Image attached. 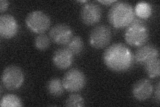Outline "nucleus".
<instances>
[{"label":"nucleus","instance_id":"nucleus-12","mask_svg":"<svg viewBox=\"0 0 160 107\" xmlns=\"http://www.w3.org/2000/svg\"><path fill=\"white\" fill-rule=\"evenodd\" d=\"M52 61L54 66L58 69L66 70L72 66L73 55L66 47L60 48L54 52Z\"/></svg>","mask_w":160,"mask_h":107},{"label":"nucleus","instance_id":"nucleus-19","mask_svg":"<svg viewBox=\"0 0 160 107\" xmlns=\"http://www.w3.org/2000/svg\"><path fill=\"white\" fill-rule=\"evenodd\" d=\"M34 44L37 49L39 50H46L51 44V40L46 34H40L35 38Z\"/></svg>","mask_w":160,"mask_h":107},{"label":"nucleus","instance_id":"nucleus-18","mask_svg":"<svg viewBox=\"0 0 160 107\" xmlns=\"http://www.w3.org/2000/svg\"><path fill=\"white\" fill-rule=\"evenodd\" d=\"M134 11L139 18L146 19L151 16L152 7L148 3L142 2L136 5Z\"/></svg>","mask_w":160,"mask_h":107},{"label":"nucleus","instance_id":"nucleus-10","mask_svg":"<svg viewBox=\"0 0 160 107\" xmlns=\"http://www.w3.org/2000/svg\"><path fill=\"white\" fill-rule=\"evenodd\" d=\"M17 20L10 14H4L0 16V35L2 38L10 39L14 37L18 32Z\"/></svg>","mask_w":160,"mask_h":107},{"label":"nucleus","instance_id":"nucleus-23","mask_svg":"<svg viewBox=\"0 0 160 107\" xmlns=\"http://www.w3.org/2000/svg\"><path fill=\"white\" fill-rule=\"evenodd\" d=\"M99 3H101L102 4L106 5V6H109V5L113 4V3H116V1H109V0H106V1H98Z\"/></svg>","mask_w":160,"mask_h":107},{"label":"nucleus","instance_id":"nucleus-8","mask_svg":"<svg viewBox=\"0 0 160 107\" xmlns=\"http://www.w3.org/2000/svg\"><path fill=\"white\" fill-rule=\"evenodd\" d=\"M49 38L58 45H66L73 37L72 28L66 24H58L49 30Z\"/></svg>","mask_w":160,"mask_h":107},{"label":"nucleus","instance_id":"nucleus-2","mask_svg":"<svg viewBox=\"0 0 160 107\" xmlns=\"http://www.w3.org/2000/svg\"><path fill=\"white\" fill-rule=\"evenodd\" d=\"M135 18L132 6L126 2L114 3L108 12V20L113 27L122 29L127 28Z\"/></svg>","mask_w":160,"mask_h":107},{"label":"nucleus","instance_id":"nucleus-22","mask_svg":"<svg viewBox=\"0 0 160 107\" xmlns=\"http://www.w3.org/2000/svg\"><path fill=\"white\" fill-rule=\"evenodd\" d=\"M155 97H156V99L158 102V103H159V99H160V96H159V83H158L157 87H156V91H155Z\"/></svg>","mask_w":160,"mask_h":107},{"label":"nucleus","instance_id":"nucleus-16","mask_svg":"<svg viewBox=\"0 0 160 107\" xmlns=\"http://www.w3.org/2000/svg\"><path fill=\"white\" fill-rule=\"evenodd\" d=\"M145 70L149 78H156L160 75V62L159 58L153 59L144 64Z\"/></svg>","mask_w":160,"mask_h":107},{"label":"nucleus","instance_id":"nucleus-3","mask_svg":"<svg viewBox=\"0 0 160 107\" xmlns=\"http://www.w3.org/2000/svg\"><path fill=\"white\" fill-rule=\"evenodd\" d=\"M126 42L133 47H140L148 41L149 32L147 25L142 19L134 18L127 27L124 34Z\"/></svg>","mask_w":160,"mask_h":107},{"label":"nucleus","instance_id":"nucleus-6","mask_svg":"<svg viewBox=\"0 0 160 107\" xmlns=\"http://www.w3.org/2000/svg\"><path fill=\"white\" fill-rule=\"evenodd\" d=\"M62 83L65 90L69 93H77L86 86V78L82 70L72 68L65 74Z\"/></svg>","mask_w":160,"mask_h":107},{"label":"nucleus","instance_id":"nucleus-4","mask_svg":"<svg viewBox=\"0 0 160 107\" xmlns=\"http://www.w3.org/2000/svg\"><path fill=\"white\" fill-rule=\"evenodd\" d=\"M28 28L34 33L43 34L51 25L49 16L41 10H36L30 12L26 18Z\"/></svg>","mask_w":160,"mask_h":107},{"label":"nucleus","instance_id":"nucleus-11","mask_svg":"<svg viewBox=\"0 0 160 107\" xmlns=\"http://www.w3.org/2000/svg\"><path fill=\"white\" fill-rule=\"evenodd\" d=\"M153 90V87L151 81L148 78H142L133 84L132 93L136 100L143 101L148 99L152 96Z\"/></svg>","mask_w":160,"mask_h":107},{"label":"nucleus","instance_id":"nucleus-7","mask_svg":"<svg viewBox=\"0 0 160 107\" xmlns=\"http://www.w3.org/2000/svg\"><path fill=\"white\" fill-rule=\"evenodd\" d=\"M112 30L108 25L100 24L94 27L89 35V43L94 48L102 49L112 40Z\"/></svg>","mask_w":160,"mask_h":107},{"label":"nucleus","instance_id":"nucleus-13","mask_svg":"<svg viewBox=\"0 0 160 107\" xmlns=\"http://www.w3.org/2000/svg\"><path fill=\"white\" fill-rule=\"evenodd\" d=\"M158 57L159 50L152 44H146L139 47L134 56L135 60L140 64H145Z\"/></svg>","mask_w":160,"mask_h":107},{"label":"nucleus","instance_id":"nucleus-20","mask_svg":"<svg viewBox=\"0 0 160 107\" xmlns=\"http://www.w3.org/2000/svg\"><path fill=\"white\" fill-rule=\"evenodd\" d=\"M65 105L69 107L83 106L85 105V101L81 95L73 93L68 96V98L66 100Z\"/></svg>","mask_w":160,"mask_h":107},{"label":"nucleus","instance_id":"nucleus-15","mask_svg":"<svg viewBox=\"0 0 160 107\" xmlns=\"http://www.w3.org/2000/svg\"><path fill=\"white\" fill-rule=\"evenodd\" d=\"M84 44L82 38L79 35L73 36L70 41L66 45V48H68L73 56H78L82 52Z\"/></svg>","mask_w":160,"mask_h":107},{"label":"nucleus","instance_id":"nucleus-21","mask_svg":"<svg viewBox=\"0 0 160 107\" xmlns=\"http://www.w3.org/2000/svg\"><path fill=\"white\" fill-rule=\"evenodd\" d=\"M9 6V2L7 0H1L0 1V12L3 13L6 11Z\"/></svg>","mask_w":160,"mask_h":107},{"label":"nucleus","instance_id":"nucleus-14","mask_svg":"<svg viewBox=\"0 0 160 107\" xmlns=\"http://www.w3.org/2000/svg\"><path fill=\"white\" fill-rule=\"evenodd\" d=\"M48 93L54 97H59L64 93V87L62 80L59 78H53L47 84Z\"/></svg>","mask_w":160,"mask_h":107},{"label":"nucleus","instance_id":"nucleus-9","mask_svg":"<svg viewBox=\"0 0 160 107\" xmlns=\"http://www.w3.org/2000/svg\"><path fill=\"white\" fill-rule=\"evenodd\" d=\"M102 11L98 4L88 2L82 7L81 10V19L82 22L88 25H92L98 23L102 18Z\"/></svg>","mask_w":160,"mask_h":107},{"label":"nucleus","instance_id":"nucleus-1","mask_svg":"<svg viewBox=\"0 0 160 107\" xmlns=\"http://www.w3.org/2000/svg\"><path fill=\"white\" fill-rule=\"evenodd\" d=\"M103 62L114 72H126L132 67L133 56L132 51L126 45L116 43L108 47L103 53Z\"/></svg>","mask_w":160,"mask_h":107},{"label":"nucleus","instance_id":"nucleus-5","mask_svg":"<svg viewBox=\"0 0 160 107\" xmlns=\"http://www.w3.org/2000/svg\"><path fill=\"white\" fill-rule=\"evenodd\" d=\"M2 82L4 87L8 90H14L19 88L24 82L23 70L17 66H8L3 71Z\"/></svg>","mask_w":160,"mask_h":107},{"label":"nucleus","instance_id":"nucleus-17","mask_svg":"<svg viewBox=\"0 0 160 107\" xmlns=\"http://www.w3.org/2000/svg\"><path fill=\"white\" fill-rule=\"evenodd\" d=\"M0 106L2 107H18L22 106V102L18 96L8 94L4 95L0 100Z\"/></svg>","mask_w":160,"mask_h":107}]
</instances>
